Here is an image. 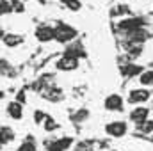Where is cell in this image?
Masks as SVG:
<instances>
[{"label":"cell","instance_id":"5","mask_svg":"<svg viewBox=\"0 0 153 151\" xmlns=\"http://www.w3.org/2000/svg\"><path fill=\"white\" fill-rule=\"evenodd\" d=\"M103 107L107 110H111V112H121L123 107H125V101H123V98L119 94H109L105 98V101H103Z\"/></svg>","mask_w":153,"mask_h":151},{"label":"cell","instance_id":"14","mask_svg":"<svg viewBox=\"0 0 153 151\" xmlns=\"http://www.w3.org/2000/svg\"><path fill=\"white\" fill-rule=\"evenodd\" d=\"M137 130H139V132H143V133H152V132H153V121H152V119H146L144 123L137 124Z\"/></svg>","mask_w":153,"mask_h":151},{"label":"cell","instance_id":"18","mask_svg":"<svg viewBox=\"0 0 153 151\" xmlns=\"http://www.w3.org/2000/svg\"><path fill=\"white\" fill-rule=\"evenodd\" d=\"M66 5H68V9H71V11H78V9L82 7L80 0H68V2H66Z\"/></svg>","mask_w":153,"mask_h":151},{"label":"cell","instance_id":"10","mask_svg":"<svg viewBox=\"0 0 153 151\" xmlns=\"http://www.w3.org/2000/svg\"><path fill=\"white\" fill-rule=\"evenodd\" d=\"M148 115H150V110L146 107H135L130 112V121H134L135 124H141V123H144L148 119Z\"/></svg>","mask_w":153,"mask_h":151},{"label":"cell","instance_id":"1","mask_svg":"<svg viewBox=\"0 0 153 151\" xmlns=\"http://www.w3.org/2000/svg\"><path fill=\"white\" fill-rule=\"evenodd\" d=\"M75 38H76V30L73 27L64 25V23H61V25L55 27V41H59V43H70Z\"/></svg>","mask_w":153,"mask_h":151},{"label":"cell","instance_id":"7","mask_svg":"<svg viewBox=\"0 0 153 151\" xmlns=\"http://www.w3.org/2000/svg\"><path fill=\"white\" fill-rule=\"evenodd\" d=\"M150 100V91L141 87V89H132L128 93V101L134 103V105H139V103H144Z\"/></svg>","mask_w":153,"mask_h":151},{"label":"cell","instance_id":"4","mask_svg":"<svg viewBox=\"0 0 153 151\" xmlns=\"http://www.w3.org/2000/svg\"><path fill=\"white\" fill-rule=\"evenodd\" d=\"M55 66H57V70H61V71H75L76 68H78V57L66 55V53H64V57H61Z\"/></svg>","mask_w":153,"mask_h":151},{"label":"cell","instance_id":"15","mask_svg":"<svg viewBox=\"0 0 153 151\" xmlns=\"http://www.w3.org/2000/svg\"><path fill=\"white\" fill-rule=\"evenodd\" d=\"M43 126H45V132H52V130H55L59 124L55 123V119L53 117H50V115H46V119L43 121Z\"/></svg>","mask_w":153,"mask_h":151},{"label":"cell","instance_id":"9","mask_svg":"<svg viewBox=\"0 0 153 151\" xmlns=\"http://www.w3.org/2000/svg\"><path fill=\"white\" fill-rule=\"evenodd\" d=\"M2 41H4L5 48H16V46H20V44H23L25 36H23V34H16V32H5V36H4Z\"/></svg>","mask_w":153,"mask_h":151},{"label":"cell","instance_id":"13","mask_svg":"<svg viewBox=\"0 0 153 151\" xmlns=\"http://www.w3.org/2000/svg\"><path fill=\"white\" fill-rule=\"evenodd\" d=\"M143 70L141 66H135V64H128L126 68H123V75L125 76H134V75H141Z\"/></svg>","mask_w":153,"mask_h":151},{"label":"cell","instance_id":"16","mask_svg":"<svg viewBox=\"0 0 153 151\" xmlns=\"http://www.w3.org/2000/svg\"><path fill=\"white\" fill-rule=\"evenodd\" d=\"M16 151H38V146H36L32 141H25V142H22V144L16 148Z\"/></svg>","mask_w":153,"mask_h":151},{"label":"cell","instance_id":"3","mask_svg":"<svg viewBox=\"0 0 153 151\" xmlns=\"http://www.w3.org/2000/svg\"><path fill=\"white\" fill-rule=\"evenodd\" d=\"M34 36L39 43H50L52 39H55V29L50 25H39L34 30Z\"/></svg>","mask_w":153,"mask_h":151},{"label":"cell","instance_id":"17","mask_svg":"<svg viewBox=\"0 0 153 151\" xmlns=\"http://www.w3.org/2000/svg\"><path fill=\"white\" fill-rule=\"evenodd\" d=\"M46 119V114L43 110H34V123L36 124H43V121Z\"/></svg>","mask_w":153,"mask_h":151},{"label":"cell","instance_id":"11","mask_svg":"<svg viewBox=\"0 0 153 151\" xmlns=\"http://www.w3.org/2000/svg\"><path fill=\"white\" fill-rule=\"evenodd\" d=\"M71 139L70 137H62V139H57L53 141L50 146H48V151H66L70 146H71Z\"/></svg>","mask_w":153,"mask_h":151},{"label":"cell","instance_id":"2","mask_svg":"<svg viewBox=\"0 0 153 151\" xmlns=\"http://www.w3.org/2000/svg\"><path fill=\"white\" fill-rule=\"evenodd\" d=\"M105 132H107V135L119 139V137H123V135L128 132V126H126L125 121H111V123H107Z\"/></svg>","mask_w":153,"mask_h":151},{"label":"cell","instance_id":"6","mask_svg":"<svg viewBox=\"0 0 153 151\" xmlns=\"http://www.w3.org/2000/svg\"><path fill=\"white\" fill-rule=\"evenodd\" d=\"M5 114H7V117H11L13 121H20V119H23V105H22L20 101L13 100V101H9V103L5 105Z\"/></svg>","mask_w":153,"mask_h":151},{"label":"cell","instance_id":"8","mask_svg":"<svg viewBox=\"0 0 153 151\" xmlns=\"http://www.w3.org/2000/svg\"><path fill=\"white\" fill-rule=\"evenodd\" d=\"M143 23H144L143 18H125L123 21H119V29L125 32H134V30H139Z\"/></svg>","mask_w":153,"mask_h":151},{"label":"cell","instance_id":"20","mask_svg":"<svg viewBox=\"0 0 153 151\" xmlns=\"http://www.w3.org/2000/svg\"><path fill=\"white\" fill-rule=\"evenodd\" d=\"M4 36H5V32H4V29H2V27H0V41H2V39H4Z\"/></svg>","mask_w":153,"mask_h":151},{"label":"cell","instance_id":"19","mask_svg":"<svg viewBox=\"0 0 153 151\" xmlns=\"http://www.w3.org/2000/svg\"><path fill=\"white\" fill-rule=\"evenodd\" d=\"M0 2H5V4H9L11 7H14V5H16V4H18L20 0H0Z\"/></svg>","mask_w":153,"mask_h":151},{"label":"cell","instance_id":"12","mask_svg":"<svg viewBox=\"0 0 153 151\" xmlns=\"http://www.w3.org/2000/svg\"><path fill=\"white\" fill-rule=\"evenodd\" d=\"M139 82H141L144 87H150V85H153V70L143 71V73L139 75Z\"/></svg>","mask_w":153,"mask_h":151}]
</instances>
